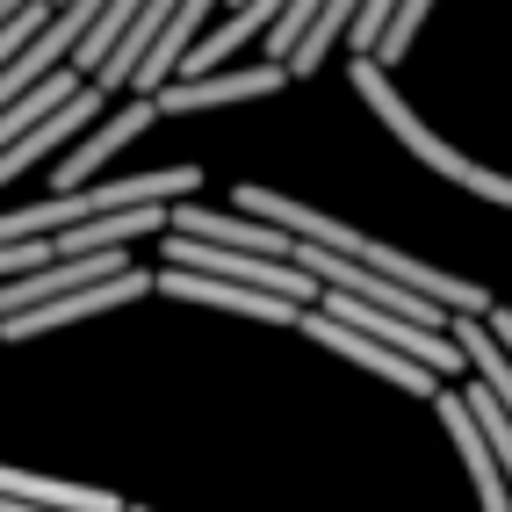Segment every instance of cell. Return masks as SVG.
<instances>
[{"label": "cell", "mask_w": 512, "mask_h": 512, "mask_svg": "<svg viewBox=\"0 0 512 512\" xmlns=\"http://www.w3.org/2000/svg\"><path fill=\"white\" fill-rule=\"evenodd\" d=\"M440 426L455 433V448H462V469H469L476 498H484V512H512V484H505V469H498V455H491L484 426L469 419V404H462L455 390H440Z\"/></svg>", "instance_id": "obj_12"}, {"label": "cell", "mask_w": 512, "mask_h": 512, "mask_svg": "<svg viewBox=\"0 0 512 512\" xmlns=\"http://www.w3.org/2000/svg\"><path fill=\"white\" fill-rule=\"evenodd\" d=\"M296 73L289 65H238V73H210V80H174L159 87V116H195V109H231V101H260V94H282Z\"/></svg>", "instance_id": "obj_8"}, {"label": "cell", "mask_w": 512, "mask_h": 512, "mask_svg": "<svg viewBox=\"0 0 512 512\" xmlns=\"http://www.w3.org/2000/svg\"><path fill=\"white\" fill-rule=\"evenodd\" d=\"M101 109H109V94H101V87L87 80V87H80L73 101H65V109H58L51 123H37V130H29V138H22L15 152H0V188H8L15 174H29V166H37L44 152H58V145H80L87 130L101 123Z\"/></svg>", "instance_id": "obj_10"}, {"label": "cell", "mask_w": 512, "mask_h": 512, "mask_svg": "<svg viewBox=\"0 0 512 512\" xmlns=\"http://www.w3.org/2000/svg\"><path fill=\"white\" fill-rule=\"evenodd\" d=\"M159 296L210 303V311H238V318H267V325H303V303H282L267 289H238V282H210V275H181V267H159Z\"/></svg>", "instance_id": "obj_9"}, {"label": "cell", "mask_w": 512, "mask_h": 512, "mask_svg": "<svg viewBox=\"0 0 512 512\" xmlns=\"http://www.w3.org/2000/svg\"><path fill=\"white\" fill-rule=\"evenodd\" d=\"M455 347H462V361L476 368V383L498 390V404L512 412V354L498 347V332H491L484 318H455Z\"/></svg>", "instance_id": "obj_14"}, {"label": "cell", "mask_w": 512, "mask_h": 512, "mask_svg": "<svg viewBox=\"0 0 512 512\" xmlns=\"http://www.w3.org/2000/svg\"><path fill=\"white\" fill-rule=\"evenodd\" d=\"M347 80H354V94L375 109V123H383L390 138L419 159V166H433L440 181L469 188L476 202H491V210H512V174H491V166H476L469 152H455L448 138H440V130H426V123H419V109H412V101H404V94L390 87V73H383L375 58H354V65H347Z\"/></svg>", "instance_id": "obj_2"}, {"label": "cell", "mask_w": 512, "mask_h": 512, "mask_svg": "<svg viewBox=\"0 0 512 512\" xmlns=\"http://www.w3.org/2000/svg\"><path fill=\"white\" fill-rule=\"evenodd\" d=\"M462 404H469V419L484 426V440H491V455H498V469H505V484H512V412L498 404V390H484V383H469V390H462Z\"/></svg>", "instance_id": "obj_15"}, {"label": "cell", "mask_w": 512, "mask_h": 512, "mask_svg": "<svg viewBox=\"0 0 512 512\" xmlns=\"http://www.w3.org/2000/svg\"><path fill=\"white\" fill-rule=\"evenodd\" d=\"M231 202H238L246 217L289 231L296 246H325V253L354 260V267H375V275H390V282H404V289H419V296H426V303H440L448 318H491V296L476 289V282L448 275V267H426V260H412V253H397V246H383V238H368V231H354V224H339V217L311 210V202H296V195H282V188L246 181Z\"/></svg>", "instance_id": "obj_1"}, {"label": "cell", "mask_w": 512, "mask_h": 512, "mask_svg": "<svg viewBox=\"0 0 512 512\" xmlns=\"http://www.w3.org/2000/svg\"><path fill=\"white\" fill-rule=\"evenodd\" d=\"M51 22H58V15H51V0H37V8H29V15H22L15 29H0V73H8V65H15V58H22L29 44H37Z\"/></svg>", "instance_id": "obj_16"}, {"label": "cell", "mask_w": 512, "mask_h": 512, "mask_svg": "<svg viewBox=\"0 0 512 512\" xmlns=\"http://www.w3.org/2000/svg\"><path fill=\"white\" fill-rule=\"evenodd\" d=\"M174 238H202L224 253H260V260H296V238L260 224L246 210H202V202H174Z\"/></svg>", "instance_id": "obj_7"}, {"label": "cell", "mask_w": 512, "mask_h": 512, "mask_svg": "<svg viewBox=\"0 0 512 512\" xmlns=\"http://www.w3.org/2000/svg\"><path fill=\"white\" fill-rule=\"evenodd\" d=\"M152 116H159V101H152V94H130L123 109H109V116H101V123L87 130V138H80L73 152L58 159L51 195H80V188H94V166L109 159V152H123L130 138H145V130H152Z\"/></svg>", "instance_id": "obj_6"}, {"label": "cell", "mask_w": 512, "mask_h": 512, "mask_svg": "<svg viewBox=\"0 0 512 512\" xmlns=\"http://www.w3.org/2000/svg\"><path fill=\"white\" fill-rule=\"evenodd\" d=\"M166 267H181V275H210V282H238V289H267L282 303H303V311H318V275H303L296 260H260V253H224V246H202V238H174L166 231Z\"/></svg>", "instance_id": "obj_3"}, {"label": "cell", "mask_w": 512, "mask_h": 512, "mask_svg": "<svg viewBox=\"0 0 512 512\" xmlns=\"http://www.w3.org/2000/svg\"><path fill=\"white\" fill-rule=\"evenodd\" d=\"M80 87H87V73H73V65H65V73H51L44 87H29V94L15 101V109L0 116V152H15V145H22L37 123H51V116H58V109H65V101H73Z\"/></svg>", "instance_id": "obj_13"}, {"label": "cell", "mask_w": 512, "mask_h": 512, "mask_svg": "<svg viewBox=\"0 0 512 512\" xmlns=\"http://www.w3.org/2000/svg\"><path fill=\"white\" fill-rule=\"evenodd\" d=\"M138 296H159V275L152 267H130L116 282H94V289H73L44 303V311H22V318H0V339H37V332H58V325H80V318H101V311H123Z\"/></svg>", "instance_id": "obj_5"}, {"label": "cell", "mask_w": 512, "mask_h": 512, "mask_svg": "<svg viewBox=\"0 0 512 512\" xmlns=\"http://www.w3.org/2000/svg\"><path fill=\"white\" fill-rule=\"evenodd\" d=\"M0 498L8 505H37V512H130L116 491H101V484H65V476H37V469H15V462H0Z\"/></svg>", "instance_id": "obj_11"}, {"label": "cell", "mask_w": 512, "mask_h": 512, "mask_svg": "<svg viewBox=\"0 0 512 512\" xmlns=\"http://www.w3.org/2000/svg\"><path fill=\"white\" fill-rule=\"evenodd\" d=\"M484 325H491V332H498V347H505V354H512V311H505V303H498V311H491V318H484Z\"/></svg>", "instance_id": "obj_17"}, {"label": "cell", "mask_w": 512, "mask_h": 512, "mask_svg": "<svg viewBox=\"0 0 512 512\" xmlns=\"http://www.w3.org/2000/svg\"><path fill=\"white\" fill-rule=\"evenodd\" d=\"M296 332H311L318 347H332V354H347L354 368H368V375H383V383H397L404 397L440 404V375H433V368H419L412 354H397V347H383V339H368V332H354V325H339L325 303H318V311H303V325H296Z\"/></svg>", "instance_id": "obj_4"}, {"label": "cell", "mask_w": 512, "mask_h": 512, "mask_svg": "<svg viewBox=\"0 0 512 512\" xmlns=\"http://www.w3.org/2000/svg\"><path fill=\"white\" fill-rule=\"evenodd\" d=\"M130 512H152V505H130Z\"/></svg>", "instance_id": "obj_18"}]
</instances>
